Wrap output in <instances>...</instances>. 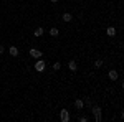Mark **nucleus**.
<instances>
[{"label": "nucleus", "mask_w": 124, "mask_h": 122, "mask_svg": "<svg viewBox=\"0 0 124 122\" xmlns=\"http://www.w3.org/2000/svg\"><path fill=\"white\" fill-rule=\"evenodd\" d=\"M53 68H55V69H61V63H55V65H53Z\"/></svg>", "instance_id": "obj_14"}, {"label": "nucleus", "mask_w": 124, "mask_h": 122, "mask_svg": "<svg viewBox=\"0 0 124 122\" xmlns=\"http://www.w3.org/2000/svg\"><path fill=\"white\" fill-rule=\"evenodd\" d=\"M94 66H96V68H101V66H103V61H101V59H96V61H94Z\"/></svg>", "instance_id": "obj_13"}, {"label": "nucleus", "mask_w": 124, "mask_h": 122, "mask_svg": "<svg viewBox=\"0 0 124 122\" xmlns=\"http://www.w3.org/2000/svg\"><path fill=\"white\" fill-rule=\"evenodd\" d=\"M60 119H61V122H68L70 121V114H68V111L63 109V111L60 112Z\"/></svg>", "instance_id": "obj_4"}, {"label": "nucleus", "mask_w": 124, "mask_h": 122, "mask_svg": "<svg viewBox=\"0 0 124 122\" xmlns=\"http://www.w3.org/2000/svg\"><path fill=\"white\" fill-rule=\"evenodd\" d=\"M91 112L94 114V119H96V121H98V122L101 121V107H98V106H94Z\"/></svg>", "instance_id": "obj_2"}, {"label": "nucleus", "mask_w": 124, "mask_h": 122, "mask_svg": "<svg viewBox=\"0 0 124 122\" xmlns=\"http://www.w3.org/2000/svg\"><path fill=\"white\" fill-rule=\"evenodd\" d=\"M50 35H51V36H58V35H60V30L53 27V28L50 30Z\"/></svg>", "instance_id": "obj_11"}, {"label": "nucleus", "mask_w": 124, "mask_h": 122, "mask_svg": "<svg viewBox=\"0 0 124 122\" xmlns=\"http://www.w3.org/2000/svg\"><path fill=\"white\" fill-rule=\"evenodd\" d=\"M3 51H5V46H3V45H0V53H3Z\"/></svg>", "instance_id": "obj_15"}, {"label": "nucleus", "mask_w": 124, "mask_h": 122, "mask_svg": "<svg viewBox=\"0 0 124 122\" xmlns=\"http://www.w3.org/2000/svg\"><path fill=\"white\" fill-rule=\"evenodd\" d=\"M30 56L31 58H41L43 53H41L40 50H37V48H31V50H30Z\"/></svg>", "instance_id": "obj_3"}, {"label": "nucleus", "mask_w": 124, "mask_h": 122, "mask_svg": "<svg viewBox=\"0 0 124 122\" xmlns=\"http://www.w3.org/2000/svg\"><path fill=\"white\" fill-rule=\"evenodd\" d=\"M45 66H46V63H45L43 59H38V61L35 63V71H38V73H41V71L45 69Z\"/></svg>", "instance_id": "obj_1"}, {"label": "nucleus", "mask_w": 124, "mask_h": 122, "mask_svg": "<svg viewBox=\"0 0 124 122\" xmlns=\"http://www.w3.org/2000/svg\"><path fill=\"white\" fill-rule=\"evenodd\" d=\"M8 53H10V56H13V58L18 56V48H17V46H10L8 48Z\"/></svg>", "instance_id": "obj_5"}, {"label": "nucleus", "mask_w": 124, "mask_h": 122, "mask_svg": "<svg viewBox=\"0 0 124 122\" xmlns=\"http://www.w3.org/2000/svg\"><path fill=\"white\" fill-rule=\"evenodd\" d=\"M43 35V28L38 27V28H35V36H41Z\"/></svg>", "instance_id": "obj_12"}, {"label": "nucleus", "mask_w": 124, "mask_h": 122, "mask_svg": "<svg viewBox=\"0 0 124 122\" xmlns=\"http://www.w3.org/2000/svg\"><path fill=\"white\" fill-rule=\"evenodd\" d=\"M106 33H108V36H114L116 35V28L114 27H109V28L106 30Z\"/></svg>", "instance_id": "obj_8"}, {"label": "nucleus", "mask_w": 124, "mask_h": 122, "mask_svg": "<svg viewBox=\"0 0 124 122\" xmlns=\"http://www.w3.org/2000/svg\"><path fill=\"white\" fill-rule=\"evenodd\" d=\"M75 107H76V109H83V107H85V102H83L81 99H76V101H75Z\"/></svg>", "instance_id": "obj_7"}, {"label": "nucleus", "mask_w": 124, "mask_h": 122, "mask_svg": "<svg viewBox=\"0 0 124 122\" xmlns=\"http://www.w3.org/2000/svg\"><path fill=\"white\" fill-rule=\"evenodd\" d=\"M50 2H53V3H56V2H58V0H50Z\"/></svg>", "instance_id": "obj_16"}, {"label": "nucleus", "mask_w": 124, "mask_h": 122, "mask_svg": "<svg viewBox=\"0 0 124 122\" xmlns=\"http://www.w3.org/2000/svg\"><path fill=\"white\" fill-rule=\"evenodd\" d=\"M61 18H63V22H71V20H73V15H71V13H63Z\"/></svg>", "instance_id": "obj_9"}, {"label": "nucleus", "mask_w": 124, "mask_h": 122, "mask_svg": "<svg viewBox=\"0 0 124 122\" xmlns=\"http://www.w3.org/2000/svg\"><path fill=\"white\" fill-rule=\"evenodd\" d=\"M68 68H70L71 71H76V69H78V66H76L75 61H70V63H68Z\"/></svg>", "instance_id": "obj_10"}, {"label": "nucleus", "mask_w": 124, "mask_h": 122, "mask_svg": "<svg viewBox=\"0 0 124 122\" xmlns=\"http://www.w3.org/2000/svg\"><path fill=\"white\" fill-rule=\"evenodd\" d=\"M108 76H109V79H113V81H116V79H117V71H114V69H111Z\"/></svg>", "instance_id": "obj_6"}]
</instances>
